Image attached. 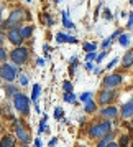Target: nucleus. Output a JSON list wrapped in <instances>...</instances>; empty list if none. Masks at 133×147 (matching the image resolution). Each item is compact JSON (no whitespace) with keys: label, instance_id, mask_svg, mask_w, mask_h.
<instances>
[{"label":"nucleus","instance_id":"c9c22d12","mask_svg":"<svg viewBox=\"0 0 133 147\" xmlns=\"http://www.w3.org/2000/svg\"><path fill=\"white\" fill-rule=\"evenodd\" d=\"M67 43H77V40H76V38H72V36H67Z\"/></svg>","mask_w":133,"mask_h":147},{"label":"nucleus","instance_id":"ddd939ff","mask_svg":"<svg viewBox=\"0 0 133 147\" xmlns=\"http://www.w3.org/2000/svg\"><path fill=\"white\" fill-rule=\"evenodd\" d=\"M122 63H123V66L128 68L133 65V51H128V53L123 56V60H122Z\"/></svg>","mask_w":133,"mask_h":147},{"label":"nucleus","instance_id":"cd10ccee","mask_svg":"<svg viewBox=\"0 0 133 147\" xmlns=\"http://www.w3.org/2000/svg\"><path fill=\"white\" fill-rule=\"evenodd\" d=\"M7 93H10L8 96H12V94L15 96V94H17V89H15V88H12V86H8V88H7Z\"/></svg>","mask_w":133,"mask_h":147},{"label":"nucleus","instance_id":"393cba45","mask_svg":"<svg viewBox=\"0 0 133 147\" xmlns=\"http://www.w3.org/2000/svg\"><path fill=\"white\" fill-rule=\"evenodd\" d=\"M5 58H7V51L0 47V60H5Z\"/></svg>","mask_w":133,"mask_h":147},{"label":"nucleus","instance_id":"6e6552de","mask_svg":"<svg viewBox=\"0 0 133 147\" xmlns=\"http://www.w3.org/2000/svg\"><path fill=\"white\" fill-rule=\"evenodd\" d=\"M104 83H105V86H107V88L118 86L120 83H122V76H120V74H112V76H107Z\"/></svg>","mask_w":133,"mask_h":147},{"label":"nucleus","instance_id":"a211bd4d","mask_svg":"<svg viewBox=\"0 0 133 147\" xmlns=\"http://www.w3.org/2000/svg\"><path fill=\"white\" fill-rule=\"evenodd\" d=\"M63 22H64V27L74 28V23H71V22L67 20V12H63Z\"/></svg>","mask_w":133,"mask_h":147},{"label":"nucleus","instance_id":"ea45409f","mask_svg":"<svg viewBox=\"0 0 133 147\" xmlns=\"http://www.w3.org/2000/svg\"><path fill=\"white\" fill-rule=\"evenodd\" d=\"M8 2H15V0H8Z\"/></svg>","mask_w":133,"mask_h":147},{"label":"nucleus","instance_id":"aec40b11","mask_svg":"<svg viewBox=\"0 0 133 147\" xmlns=\"http://www.w3.org/2000/svg\"><path fill=\"white\" fill-rule=\"evenodd\" d=\"M128 142H130V137H128V136H122L118 147H126V146H128Z\"/></svg>","mask_w":133,"mask_h":147},{"label":"nucleus","instance_id":"423d86ee","mask_svg":"<svg viewBox=\"0 0 133 147\" xmlns=\"http://www.w3.org/2000/svg\"><path fill=\"white\" fill-rule=\"evenodd\" d=\"M115 96H117V93L113 89H105V91H102L99 94V102L100 104H108V102H112L115 99Z\"/></svg>","mask_w":133,"mask_h":147},{"label":"nucleus","instance_id":"a18cd8bd","mask_svg":"<svg viewBox=\"0 0 133 147\" xmlns=\"http://www.w3.org/2000/svg\"><path fill=\"white\" fill-rule=\"evenodd\" d=\"M0 113H2V109H0Z\"/></svg>","mask_w":133,"mask_h":147},{"label":"nucleus","instance_id":"37998d69","mask_svg":"<svg viewBox=\"0 0 133 147\" xmlns=\"http://www.w3.org/2000/svg\"><path fill=\"white\" fill-rule=\"evenodd\" d=\"M56 2H61V0H56Z\"/></svg>","mask_w":133,"mask_h":147},{"label":"nucleus","instance_id":"20e7f679","mask_svg":"<svg viewBox=\"0 0 133 147\" xmlns=\"http://www.w3.org/2000/svg\"><path fill=\"white\" fill-rule=\"evenodd\" d=\"M23 15H25V12H23L21 8H17V10H13V12H12V15L8 17V20L5 22V27H17V25H18V23H20V22L25 18Z\"/></svg>","mask_w":133,"mask_h":147},{"label":"nucleus","instance_id":"2f4dec72","mask_svg":"<svg viewBox=\"0 0 133 147\" xmlns=\"http://www.w3.org/2000/svg\"><path fill=\"white\" fill-rule=\"evenodd\" d=\"M133 27V13H130V20L126 23V28H132Z\"/></svg>","mask_w":133,"mask_h":147},{"label":"nucleus","instance_id":"f3484780","mask_svg":"<svg viewBox=\"0 0 133 147\" xmlns=\"http://www.w3.org/2000/svg\"><path fill=\"white\" fill-rule=\"evenodd\" d=\"M38 96H40V84H35V86H33V94H31V99L36 102Z\"/></svg>","mask_w":133,"mask_h":147},{"label":"nucleus","instance_id":"39448f33","mask_svg":"<svg viewBox=\"0 0 133 147\" xmlns=\"http://www.w3.org/2000/svg\"><path fill=\"white\" fill-rule=\"evenodd\" d=\"M0 76L5 81H13L15 76H17V68L10 66V65H3L0 68Z\"/></svg>","mask_w":133,"mask_h":147},{"label":"nucleus","instance_id":"1a4fd4ad","mask_svg":"<svg viewBox=\"0 0 133 147\" xmlns=\"http://www.w3.org/2000/svg\"><path fill=\"white\" fill-rule=\"evenodd\" d=\"M15 129H17V136H18V139H20L21 142H28L30 136H28V132L23 129V126H21L20 122H15Z\"/></svg>","mask_w":133,"mask_h":147},{"label":"nucleus","instance_id":"473e14b6","mask_svg":"<svg viewBox=\"0 0 133 147\" xmlns=\"http://www.w3.org/2000/svg\"><path fill=\"white\" fill-rule=\"evenodd\" d=\"M63 116V111H61L59 107H56V111H54V117H61Z\"/></svg>","mask_w":133,"mask_h":147},{"label":"nucleus","instance_id":"412c9836","mask_svg":"<svg viewBox=\"0 0 133 147\" xmlns=\"http://www.w3.org/2000/svg\"><path fill=\"white\" fill-rule=\"evenodd\" d=\"M64 101H67V102H74V101H76V96H74L72 93H66L64 94Z\"/></svg>","mask_w":133,"mask_h":147},{"label":"nucleus","instance_id":"c756f323","mask_svg":"<svg viewBox=\"0 0 133 147\" xmlns=\"http://www.w3.org/2000/svg\"><path fill=\"white\" fill-rule=\"evenodd\" d=\"M105 51H102V53H100V55H97V58H95V60H97V61H99V63H100V61H102V60H104V58H105Z\"/></svg>","mask_w":133,"mask_h":147},{"label":"nucleus","instance_id":"4c0bfd02","mask_svg":"<svg viewBox=\"0 0 133 147\" xmlns=\"http://www.w3.org/2000/svg\"><path fill=\"white\" fill-rule=\"evenodd\" d=\"M107 147H118V144H115V142H110V144H108Z\"/></svg>","mask_w":133,"mask_h":147},{"label":"nucleus","instance_id":"0eeeda50","mask_svg":"<svg viewBox=\"0 0 133 147\" xmlns=\"http://www.w3.org/2000/svg\"><path fill=\"white\" fill-rule=\"evenodd\" d=\"M8 40L10 43H13V45H20L21 43V35H20V30H17V28H12L10 32H8Z\"/></svg>","mask_w":133,"mask_h":147},{"label":"nucleus","instance_id":"dca6fc26","mask_svg":"<svg viewBox=\"0 0 133 147\" xmlns=\"http://www.w3.org/2000/svg\"><path fill=\"white\" fill-rule=\"evenodd\" d=\"M118 41H120L122 47H128V45H130V36H128V35H120Z\"/></svg>","mask_w":133,"mask_h":147},{"label":"nucleus","instance_id":"c03bdc74","mask_svg":"<svg viewBox=\"0 0 133 147\" xmlns=\"http://www.w3.org/2000/svg\"><path fill=\"white\" fill-rule=\"evenodd\" d=\"M132 147H133V142H132Z\"/></svg>","mask_w":133,"mask_h":147},{"label":"nucleus","instance_id":"bb28decb","mask_svg":"<svg viewBox=\"0 0 133 147\" xmlns=\"http://www.w3.org/2000/svg\"><path fill=\"white\" fill-rule=\"evenodd\" d=\"M80 99L84 101V102H86V101H89V99H90V93H84L82 96H80Z\"/></svg>","mask_w":133,"mask_h":147},{"label":"nucleus","instance_id":"a878e982","mask_svg":"<svg viewBox=\"0 0 133 147\" xmlns=\"http://www.w3.org/2000/svg\"><path fill=\"white\" fill-rule=\"evenodd\" d=\"M20 83L23 84V86H25V84H28V78L25 76V74H21V76H20Z\"/></svg>","mask_w":133,"mask_h":147},{"label":"nucleus","instance_id":"5701e85b","mask_svg":"<svg viewBox=\"0 0 133 147\" xmlns=\"http://www.w3.org/2000/svg\"><path fill=\"white\" fill-rule=\"evenodd\" d=\"M84 50L89 51V53H92L94 50H95V45H94V43H86V45H84Z\"/></svg>","mask_w":133,"mask_h":147},{"label":"nucleus","instance_id":"f8f14e48","mask_svg":"<svg viewBox=\"0 0 133 147\" xmlns=\"http://www.w3.org/2000/svg\"><path fill=\"white\" fill-rule=\"evenodd\" d=\"M0 147H15V140L12 136H5L3 139L0 140Z\"/></svg>","mask_w":133,"mask_h":147},{"label":"nucleus","instance_id":"a19ab883","mask_svg":"<svg viewBox=\"0 0 133 147\" xmlns=\"http://www.w3.org/2000/svg\"><path fill=\"white\" fill-rule=\"evenodd\" d=\"M0 13H2V8H0Z\"/></svg>","mask_w":133,"mask_h":147},{"label":"nucleus","instance_id":"58836bf2","mask_svg":"<svg viewBox=\"0 0 133 147\" xmlns=\"http://www.w3.org/2000/svg\"><path fill=\"white\" fill-rule=\"evenodd\" d=\"M3 41V33H2V30H0V43Z\"/></svg>","mask_w":133,"mask_h":147},{"label":"nucleus","instance_id":"c85d7f7f","mask_svg":"<svg viewBox=\"0 0 133 147\" xmlns=\"http://www.w3.org/2000/svg\"><path fill=\"white\" fill-rule=\"evenodd\" d=\"M64 89H66L67 93H71V89H72V84H71L69 81H67V83H64Z\"/></svg>","mask_w":133,"mask_h":147},{"label":"nucleus","instance_id":"4be33fe9","mask_svg":"<svg viewBox=\"0 0 133 147\" xmlns=\"http://www.w3.org/2000/svg\"><path fill=\"white\" fill-rule=\"evenodd\" d=\"M46 121H48V116H43V119H41V124H40V132H43V131L46 129Z\"/></svg>","mask_w":133,"mask_h":147},{"label":"nucleus","instance_id":"6ab92c4d","mask_svg":"<svg viewBox=\"0 0 133 147\" xmlns=\"http://www.w3.org/2000/svg\"><path fill=\"white\" fill-rule=\"evenodd\" d=\"M84 109H86L87 113H92V111H95V104L89 99V101H86V107H84Z\"/></svg>","mask_w":133,"mask_h":147},{"label":"nucleus","instance_id":"7ed1b4c3","mask_svg":"<svg viewBox=\"0 0 133 147\" xmlns=\"http://www.w3.org/2000/svg\"><path fill=\"white\" fill-rule=\"evenodd\" d=\"M10 58H12V61L17 63V65H23V63L28 60V50L27 48H21V47L15 48L13 51L10 53Z\"/></svg>","mask_w":133,"mask_h":147},{"label":"nucleus","instance_id":"f03ea898","mask_svg":"<svg viewBox=\"0 0 133 147\" xmlns=\"http://www.w3.org/2000/svg\"><path fill=\"white\" fill-rule=\"evenodd\" d=\"M13 104H15V107H17V111H20V113H23V114L28 113L30 101H28V98L25 96V94H20V93L15 94L13 96Z\"/></svg>","mask_w":133,"mask_h":147},{"label":"nucleus","instance_id":"f257e3e1","mask_svg":"<svg viewBox=\"0 0 133 147\" xmlns=\"http://www.w3.org/2000/svg\"><path fill=\"white\" fill-rule=\"evenodd\" d=\"M110 122L108 121H104V122H97V124H94V126H90V129H89V134H90V137H105V136H108L110 134Z\"/></svg>","mask_w":133,"mask_h":147},{"label":"nucleus","instance_id":"79ce46f5","mask_svg":"<svg viewBox=\"0 0 133 147\" xmlns=\"http://www.w3.org/2000/svg\"><path fill=\"white\" fill-rule=\"evenodd\" d=\"M27 2H31V0H27Z\"/></svg>","mask_w":133,"mask_h":147},{"label":"nucleus","instance_id":"4468645a","mask_svg":"<svg viewBox=\"0 0 133 147\" xmlns=\"http://www.w3.org/2000/svg\"><path fill=\"white\" fill-rule=\"evenodd\" d=\"M31 33H33V27H23V28H20L21 38H28Z\"/></svg>","mask_w":133,"mask_h":147},{"label":"nucleus","instance_id":"2eb2a0df","mask_svg":"<svg viewBox=\"0 0 133 147\" xmlns=\"http://www.w3.org/2000/svg\"><path fill=\"white\" fill-rule=\"evenodd\" d=\"M110 142H112V134H108V136H105V137H102L97 147H107Z\"/></svg>","mask_w":133,"mask_h":147},{"label":"nucleus","instance_id":"7c9ffc66","mask_svg":"<svg viewBox=\"0 0 133 147\" xmlns=\"http://www.w3.org/2000/svg\"><path fill=\"white\" fill-rule=\"evenodd\" d=\"M94 58H97V55L94 53V51H92V53H89V55H86V60H87V61H89V60H94Z\"/></svg>","mask_w":133,"mask_h":147},{"label":"nucleus","instance_id":"9b49d317","mask_svg":"<svg viewBox=\"0 0 133 147\" xmlns=\"http://www.w3.org/2000/svg\"><path fill=\"white\" fill-rule=\"evenodd\" d=\"M100 114H102V116H105V117H115V116H117V107H113V106L104 107V109L100 111Z\"/></svg>","mask_w":133,"mask_h":147},{"label":"nucleus","instance_id":"72a5a7b5","mask_svg":"<svg viewBox=\"0 0 133 147\" xmlns=\"http://www.w3.org/2000/svg\"><path fill=\"white\" fill-rule=\"evenodd\" d=\"M117 61H118V60H117V58H113V60L110 61V63H108V66H107V68H113V66H115V65H117Z\"/></svg>","mask_w":133,"mask_h":147},{"label":"nucleus","instance_id":"b1692460","mask_svg":"<svg viewBox=\"0 0 133 147\" xmlns=\"http://www.w3.org/2000/svg\"><path fill=\"white\" fill-rule=\"evenodd\" d=\"M56 40L59 41V43H63V41H66V40H67V35H64V33H58V35H56Z\"/></svg>","mask_w":133,"mask_h":147},{"label":"nucleus","instance_id":"f704fd0d","mask_svg":"<svg viewBox=\"0 0 133 147\" xmlns=\"http://www.w3.org/2000/svg\"><path fill=\"white\" fill-rule=\"evenodd\" d=\"M110 41H112V38H107L105 41H104V43H102V47L105 48V47H108V45H110Z\"/></svg>","mask_w":133,"mask_h":147},{"label":"nucleus","instance_id":"e433bc0d","mask_svg":"<svg viewBox=\"0 0 133 147\" xmlns=\"http://www.w3.org/2000/svg\"><path fill=\"white\" fill-rule=\"evenodd\" d=\"M35 146H36V147H41V140L36 139V140H35Z\"/></svg>","mask_w":133,"mask_h":147},{"label":"nucleus","instance_id":"9d476101","mask_svg":"<svg viewBox=\"0 0 133 147\" xmlns=\"http://www.w3.org/2000/svg\"><path fill=\"white\" fill-rule=\"evenodd\" d=\"M122 116L123 117H132L133 116V98L123 104V107H122Z\"/></svg>","mask_w":133,"mask_h":147}]
</instances>
